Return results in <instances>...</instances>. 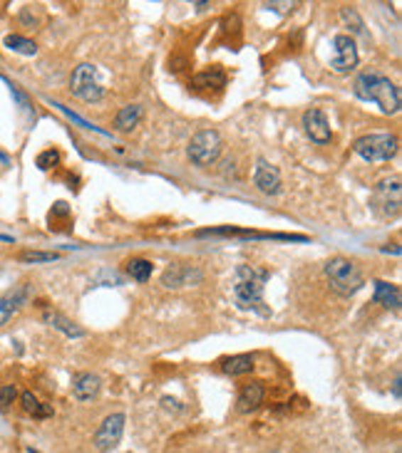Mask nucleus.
Segmentation results:
<instances>
[{"mask_svg": "<svg viewBox=\"0 0 402 453\" xmlns=\"http://www.w3.org/2000/svg\"><path fill=\"white\" fill-rule=\"evenodd\" d=\"M268 280V270L256 265H239L234 273V300L241 310L259 312L261 317H268L271 310L264 302V285Z\"/></svg>", "mask_w": 402, "mask_h": 453, "instance_id": "1", "label": "nucleus"}, {"mask_svg": "<svg viewBox=\"0 0 402 453\" xmlns=\"http://www.w3.org/2000/svg\"><path fill=\"white\" fill-rule=\"evenodd\" d=\"M355 94L365 102H375L385 114L400 112V89L390 82V77L368 69L355 79Z\"/></svg>", "mask_w": 402, "mask_h": 453, "instance_id": "2", "label": "nucleus"}, {"mask_svg": "<svg viewBox=\"0 0 402 453\" xmlns=\"http://www.w3.org/2000/svg\"><path fill=\"white\" fill-rule=\"evenodd\" d=\"M325 278H328L330 288L338 295H345V298L355 295L365 285V278L358 270V265L348 258H340V255L338 258H330L328 263H325Z\"/></svg>", "mask_w": 402, "mask_h": 453, "instance_id": "3", "label": "nucleus"}, {"mask_svg": "<svg viewBox=\"0 0 402 453\" xmlns=\"http://www.w3.org/2000/svg\"><path fill=\"white\" fill-rule=\"evenodd\" d=\"M398 137L388 132L380 134H365V137L355 139L353 149L360 159H365L368 164H383V161H390L395 154H398Z\"/></svg>", "mask_w": 402, "mask_h": 453, "instance_id": "4", "label": "nucleus"}, {"mask_svg": "<svg viewBox=\"0 0 402 453\" xmlns=\"http://www.w3.org/2000/svg\"><path fill=\"white\" fill-rule=\"evenodd\" d=\"M221 134L216 132V129H201L192 137V142H189V159H192V164L201 166V169H206V166L216 164L221 156Z\"/></svg>", "mask_w": 402, "mask_h": 453, "instance_id": "5", "label": "nucleus"}, {"mask_svg": "<svg viewBox=\"0 0 402 453\" xmlns=\"http://www.w3.org/2000/svg\"><path fill=\"white\" fill-rule=\"evenodd\" d=\"M70 87H72V94L77 99H82V102H99L104 94V87L102 82H99V72L94 65L89 62H82L75 67L72 72V79H70Z\"/></svg>", "mask_w": 402, "mask_h": 453, "instance_id": "6", "label": "nucleus"}, {"mask_svg": "<svg viewBox=\"0 0 402 453\" xmlns=\"http://www.w3.org/2000/svg\"><path fill=\"white\" fill-rule=\"evenodd\" d=\"M402 189H400V176H393V179H385L375 186L373 191V208L378 216L383 218H395L400 213L402 206Z\"/></svg>", "mask_w": 402, "mask_h": 453, "instance_id": "7", "label": "nucleus"}, {"mask_svg": "<svg viewBox=\"0 0 402 453\" xmlns=\"http://www.w3.org/2000/svg\"><path fill=\"white\" fill-rule=\"evenodd\" d=\"M358 47H355V40L350 35H335L333 38V60H330V67L338 74H348L358 67Z\"/></svg>", "mask_w": 402, "mask_h": 453, "instance_id": "8", "label": "nucleus"}, {"mask_svg": "<svg viewBox=\"0 0 402 453\" xmlns=\"http://www.w3.org/2000/svg\"><path fill=\"white\" fill-rule=\"evenodd\" d=\"M124 421H127L124 414H109L107 419L99 424V429L94 431V446H97L99 451L114 449L124 434Z\"/></svg>", "mask_w": 402, "mask_h": 453, "instance_id": "9", "label": "nucleus"}, {"mask_svg": "<svg viewBox=\"0 0 402 453\" xmlns=\"http://www.w3.org/2000/svg\"><path fill=\"white\" fill-rule=\"evenodd\" d=\"M201 280H204V273L199 268H192V265H172L162 275V285L169 290L189 288V285H197Z\"/></svg>", "mask_w": 402, "mask_h": 453, "instance_id": "10", "label": "nucleus"}, {"mask_svg": "<svg viewBox=\"0 0 402 453\" xmlns=\"http://www.w3.org/2000/svg\"><path fill=\"white\" fill-rule=\"evenodd\" d=\"M254 184L261 194L276 196L281 191V171L276 169L271 161L259 159L256 161V171H254Z\"/></svg>", "mask_w": 402, "mask_h": 453, "instance_id": "11", "label": "nucleus"}, {"mask_svg": "<svg viewBox=\"0 0 402 453\" xmlns=\"http://www.w3.org/2000/svg\"><path fill=\"white\" fill-rule=\"evenodd\" d=\"M303 129L310 137V142L320 144V147H323V144H330V139H333L330 124L320 109H308V112L303 114Z\"/></svg>", "mask_w": 402, "mask_h": 453, "instance_id": "12", "label": "nucleus"}, {"mask_svg": "<svg viewBox=\"0 0 402 453\" xmlns=\"http://www.w3.org/2000/svg\"><path fill=\"white\" fill-rule=\"evenodd\" d=\"M99 386H102V381L92 371H80L72 376V394L77 401H92L99 394Z\"/></svg>", "mask_w": 402, "mask_h": 453, "instance_id": "13", "label": "nucleus"}, {"mask_svg": "<svg viewBox=\"0 0 402 453\" xmlns=\"http://www.w3.org/2000/svg\"><path fill=\"white\" fill-rule=\"evenodd\" d=\"M264 396H266L264 381H249V384H244L239 391V411L249 414V411L259 409L264 404Z\"/></svg>", "mask_w": 402, "mask_h": 453, "instance_id": "14", "label": "nucleus"}, {"mask_svg": "<svg viewBox=\"0 0 402 453\" xmlns=\"http://www.w3.org/2000/svg\"><path fill=\"white\" fill-rule=\"evenodd\" d=\"M25 300H28V285H20V288L5 293L3 298H0V325H5V322L25 305Z\"/></svg>", "mask_w": 402, "mask_h": 453, "instance_id": "15", "label": "nucleus"}, {"mask_svg": "<svg viewBox=\"0 0 402 453\" xmlns=\"http://www.w3.org/2000/svg\"><path fill=\"white\" fill-rule=\"evenodd\" d=\"M375 302H380V305L388 307V310L398 312L402 305L400 288L393 283H385V280H375Z\"/></svg>", "mask_w": 402, "mask_h": 453, "instance_id": "16", "label": "nucleus"}, {"mask_svg": "<svg viewBox=\"0 0 402 453\" xmlns=\"http://www.w3.org/2000/svg\"><path fill=\"white\" fill-rule=\"evenodd\" d=\"M142 117H144L142 104H127V107L119 109L117 117H114V127H117L119 132H132V129L142 122Z\"/></svg>", "mask_w": 402, "mask_h": 453, "instance_id": "17", "label": "nucleus"}, {"mask_svg": "<svg viewBox=\"0 0 402 453\" xmlns=\"http://www.w3.org/2000/svg\"><path fill=\"white\" fill-rule=\"evenodd\" d=\"M43 320H45V325L55 327V330H60L63 335H67V337H82V335H85L82 327H77L72 320H67V317L60 315V312H55V310H48V312H45Z\"/></svg>", "mask_w": 402, "mask_h": 453, "instance_id": "18", "label": "nucleus"}, {"mask_svg": "<svg viewBox=\"0 0 402 453\" xmlns=\"http://www.w3.org/2000/svg\"><path fill=\"white\" fill-rule=\"evenodd\" d=\"M221 369L231 376H239V374H249L254 371V357L251 354H234V357H226L221 362Z\"/></svg>", "mask_w": 402, "mask_h": 453, "instance_id": "19", "label": "nucleus"}, {"mask_svg": "<svg viewBox=\"0 0 402 453\" xmlns=\"http://www.w3.org/2000/svg\"><path fill=\"white\" fill-rule=\"evenodd\" d=\"M192 84L194 87H199V89H221V87H226V74L221 72L219 67H214V69H206V72H199L197 77L192 79Z\"/></svg>", "mask_w": 402, "mask_h": 453, "instance_id": "20", "label": "nucleus"}, {"mask_svg": "<svg viewBox=\"0 0 402 453\" xmlns=\"http://www.w3.org/2000/svg\"><path fill=\"white\" fill-rule=\"evenodd\" d=\"M20 404H23L25 414L35 416V419H45V416H53V409H50L48 404H40L38 396H35L33 391H23V394H20Z\"/></svg>", "mask_w": 402, "mask_h": 453, "instance_id": "21", "label": "nucleus"}, {"mask_svg": "<svg viewBox=\"0 0 402 453\" xmlns=\"http://www.w3.org/2000/svg\"><path fill=\"white\" fill-rule=\"evenodd\" d=\"M152 260H144V258H132L127 263V273L132 280H137V283H147L149 278H152Z\"/></svg>", "mask_w": 402, "mask_h": 453, "instance_id": "22", "label": "nucleus"}, {"mask_svg": "<svg viewBox=\"0 0 402 453\" xmlns=\"http://www.w3.org/2000/svg\"><path fill=\"white\" fill-rule=\"evenodd\" d=\"M5 47L13 50V52H20V55H35L38 52V45L28 38H20V35H8V38H5Z\"/></svg>", "mask_w": 402, "mask_h": 453, "instance_id": "23", "label": "nucleus"}, {"mask_svg": "<svg viewBox=\"0 0 402 453\" xmlns=\"http://www.w3.org/2000/svg\"><path fill=\"white\" fill-rule=\"evenodd\" d=\"M20 260H23V263H50V260H58V255H55V253H38V250H30V253L20 255Z\"/></svg>", "mask_w": 402, "mask_h": 453, "instance_id": "24", "label": "nucleus"}, {"mask_svg": "<svg viewBox=\"0 0 402 453\" xmlns=\"http://www.w3.org/2000/svg\"><path fill=\"white\" fill-rule=\"evenodd\" d=\"M58 161H60V154H58L55 149H48V151H43V154L38 156V166H40L43 171H45V169H53V166L58 164Z\"/></svg>", "mask_w": 402, "mask_h": 453, "instance_id": "25", "label": "nucleus"}, {"mask_svg": "<svg viewBox=\"0 0 402 453\" xmlns=\"http://www.w3.org/2000/svg\"><path fill=\"white\" fill-rule=\"evenodd\" d=\"M15 396H18L15 386H3V389H0V409H8V406L15 401Z\"/></svg>", "mask_w": 402, "mask_h": 453, "instance_id": "26", "label": "nucleus"}, {"mask_svg": "<svg viewBox=\"0 0 402 453\" xmlns=\"http://www.w3.org/2000/svg\"><path fill=\"white\" fill-rule=\"evenodd\" d=\"M395 396H400V376L395 379Z\"/></svg>", "mask_w": 402, "mask_h": 453, "instance_id": "27", "label": "nucleus"}]
</instances>
